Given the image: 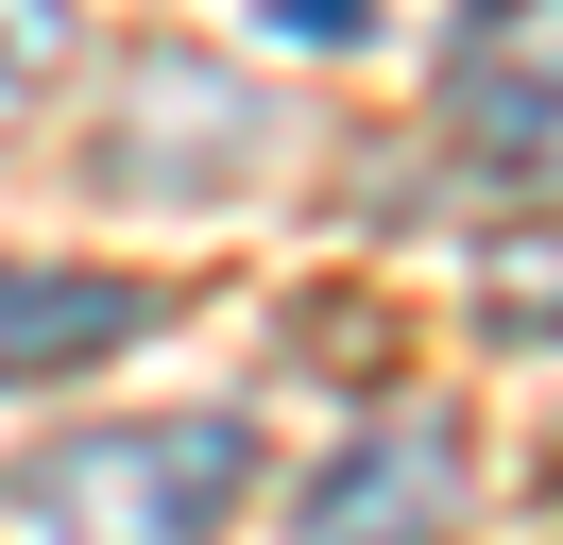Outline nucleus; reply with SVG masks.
<instances>
[{"instance_id": "f257e3e1", "label": "nucleus", "mask_w": 563, "mask_h": 545, "mask_svg": "<svg viewBox=\"0 0 563 545\" xmlns=\"http://www.w3.org/2000/svg\"><path fill=\"white\" fill-rule=\"evenodd\" d=\"M256 494L240 409H154V426H69L18 460V545H222V511Z\"/></svg>"}, {"instance_id": "f03ea898", "label": "nucleus", "mask_w": 563, "mask_h": 545, "mask_svg": "<svg viewBox=\"0 0 563 545\" xmlns=\"http://www.w3.org/2000/svg\"><path fill=\"white\" fill-rule=\"evenodd\" d=\"M444 170L478 204H563V0H495L444 52Z\"/></svg>"}, {"instance_id": "7ed1b4c3", "label": "nucleus", "mask_w": 563, "mask_h": 545, "mask_svg": "<svg viewBox=\"0 0 563 545\" xmlns=\"http://www.w3.org/2000/svg\"><path fill=\"white\" fill-rule=\"evenodd\" d=\"M86 170H103L120 204H222V188H256V86L206 68V52H120Z\"/></svg>"}, {"instance_id": "20e7f679", "label": "nucleus", "mask_w": 563, "mask_h": 545, "mask_svg": "<svg viewBox=\"0 0 563 545\" xmlns=\"http://www.w3.org/2000/svg\"><path fill=\"white\" fill-rule=\"evenodd\" d=\"M461 477H478V460H461V409L410 392V409H376V426L308 477V529H290V545H444L461 529Z\"/></svg>"}, {"instance_id": "39448f33", "label": "nucleus", "mask_w": 563, "mask_h": 545, "mask_svg": "<svg viewBox=\"0 0 563 545\" xmlns=\"http://www.w3.org/2000/svg\"><path fill=\"white\" fill-rule=\"evenodd\" d=\"M172 324L154 272H52V256H0V392H52V375H103Z\"/></svg>"}, {"instance_id": "423d86ee", "label": "nucleus", "mask_w": 563, "mask_h": 545, "mask_svg": "<svg viewBox=\"0 0 563 545\" xmlns=\"http://www.w3.org/2000/svg\"><path fill=\"white\" fill-rule=\"evenodd\" d=\"M478 341H563V204H529V238H478Z\"/></svg>"}, {"instance_id": "0eeeda50", "label": "nucleus", "mask_w": 563, "mask_h": 545, "mask_svg": "<svg viewBox=\"0 0 563 545\" xmlns=\"http://www.w3.org/2000/svg\"><path fill=\"white\" fill-rule=\"evenodd\" d=\"M69 86V0H0V136Z\"/></svg>"}, {"instance_id": "6e6552de", "label": "nucleus", "mask_w": 563, "mask_h": 545, "mask_svg": "<svg viewBox=\"0 0 563 545\" xmlns=\"http://www.w3.org/2000/svg\"><path fill=\"white\" fill-rule=\"evenodd\" d=\"M256 18H274L290 52H324V34H342V52H358V34H376V0H256Z\"/></svg>"}]
</instances>
